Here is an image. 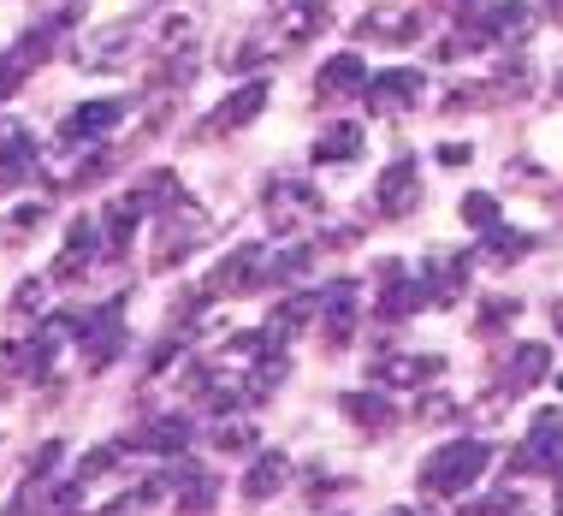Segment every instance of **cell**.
<instances>
[{"label": "cell", "instance_id": "obj_1", "mask_svg": "<svg viewBox=\"0 0 563 516\" xmlns=\"http://www.w3.org/2000/svg\"><path fill=\"white\" fill-rule=\"evenodd\" d=\"M493 451L481 446V439H451V446H439L428 463H421V493H439V498H463L468 487L481 481V469Z\"/></svg>", "mask_w": 563, "mask_h": 516}, {"label": "cell", "instance_id": "obj_2", "mask_svg": "<svg viewBox=\"0 0 563 516\" xmlns=\"http://www.w3.org/2000/svg\"><path fill=\"white\" fill-rule=\"evenodd\" d=\"M208 238V215L196 202H173L166 208V226H161V244H155V255H148V267L155 273H173L185 255L196 250Z\"/></svg>", "mask_w": 563, "mask_h": 516}, {"label": "cell", "instance_id": "obj_3", "mask_svg": "<svg viewBox=\"0 0 563 516\" xmlns=\"http://www.w3.org/2000/svg\"><path fill=\"white\" fill-rule=\"evenodd\" d=\"M314 215H321V190H314V185H302V178H279V185H267L273 232H302Z\"/></svg>", "mask_w": 563, "mask_h": 516}, {"label": "cell", "instance_id": "obj_4", "mask_svg": "<svg viewBox=\"0 0 563 516\" xmlns=\"http://www.w3.org/2000/svg\"><path fill=\"white\" fill-rule=\"evenodd\" d=\"M101 166V136H89V143H59L48 149V155H36V173L48 178V185H71V178H84V173H96Z\"/></svg>", "mask_w": 563, "mask_h": 516}, {"label": "cell", "instance_id": "obj_5", "mask_svg": "<svg viewBox=\"0 0 563 516\" xmlns=\"http://www.w3.org/2000/svg\"><path fill=\"white\" fill-rule=\"evenodd\" d=\"M108 250V238H101V220H71V232H66V250H59V262L48 279L54 285H66V279H78V273L96 267V255Z\"/></svg>", "mask_w": 563, "mask_h": 516}, {"label": "cell", "instance_id": "obj_6", "mask_svg": "<svg viewBox=\"0 0 563 516\" xmlns=\"http://www.w3.org/2000/svg\"><path fill=\"white\" fill-rule=\"evenodd\" d=\"M262 273H267V250L262 244H238L232 255H225V262L208 273V292H255V285H262Z\"/></svg>", "mask_w": 563, "mask_h": 516}, {"label": "cell", "instance_id": "obj_7", "mask_svg": "<svg viewBox=\"0 0 563 516\" xmlns=\"http://www.w3.org/2000/svg\"><path fill=\"white\" fill-rule=\"evenodd\" d=\"M558 463H563V416L540 409L528 439L516 446V469H558Z\"/></svg>", "mask_w": 563, "mask_h": 516}, {"label": "cell", "instance_id": "obj_8", "mask_svg": "<svg viewBox=\"0 0 563 516\" xmlns=\"http://www.w3.org/2000/svg\"><path fill=\"white\" fill-rule=\"evenodd\" d=\"M421 89H428V78H421L416 66H398V72H374L362 96H368L374 113H398V108H409V101L421 96Z\"/></svg>", "mask_w": 563, "mask_h": 516}, {"label": "cell", "instance_id": "obj_9", "mask_svg": "<svg viewBox=\"0 0 563 516\" xmlns=\"http://www.w3.org/2000/svg\"><path fill=\"white\" fill-rule=\"evenodd\" d=\"M416 30H421V12L404 7V0H386V7H368V12H362L356 36H368V42H409Z\"/></svg>", "mask_w": 563, "mask_h": 516}, {"label": "cell", "instance_id": "obj_10", "mask_svg": "<svg viewBox=\"0 0 563 516\" xmlns=\"http://www.w3.org/2000/svg\"><path fill=\"white\" fill-rule=\"evenodd\" d=\"M379 215H409V208L421 202V166L416 161H391L386 173H379Z\"/></svg>", "mask_w": 563, "mask_h": 516}, {"label": "cell", "instance_id": "obj_11", "mask_svg": "<svg viewBox=\"0 0 563 516\" xmlns=\"http://www.w3.org/2000/svg\"><path fill=\"white\" fill-rule=\"evenodd\" d=\"M321 332L332 344H350V332H356V285L350 279H332L321 292Z\"/></svg>", "mask_w": 563, "mask_h": 516}, {"label": "cell", "instance_id": "obj_12", "mask_svg": "<svg viewBox=\"0 0 563 516\" xmlns=\"http://www.w3.org/2000/svg\"><path fill=\"white\" fill-rule=\"evenodd\" d=\"M119 119H125V108H119V101H84V108L66 113L59 136H66V143H89V136H108Z\"/></svg>", "mask_w": 563, "mask_h": 516}, {"label": "cell", "instance_id": "obj_13", "mask_svg": "<svg viewBox=\"0 0 563 516\" xmlns=\"http://www.w3.org/2000/svg\"><path fill=\"white\" fill-rule=\"evenodd\" d=\"M314 89L321 96H356V89H368V59L362 54H332L321 72H314Z\"/></svg>", "mask_w": 563, "mask_h": 516}, {"label": "cell", "instance_id": "obj_14", "mask_svg": "<svg viewBox=\"0 0 563 516\" xmlns=\"http://www.w3.org/2000/svg\"><path fill=\"white\" fill-rule=\"evenodd\" d=\"M486 36L498 42V48H516V42L534 36V7H522V0H505V7L486 12Z\"/></svg>", "mask_w": 563, "mask_h": 516}, {"label": "cell", "instance_id": "obj_15", "mask_svg": "<svg viewBox=\"0 0 563 516\" xmlns=\"http://www.w3.org/2000/svg\"><path fill=\"white\" fill-rule=\"evenodd\" d=\"M267 108V84H243L232 101H220L214 119H208V131H238V125H250L255 113Z\"/></svg>", "mask_w": 563, "mask_h": 516}, {"label": "cell", "instance_id": "obj_16", "mask_svg": "<svg viewBox=\"0 0 563 516\" xmlns=\"http://www.w3.org/2000/svg\"><path fill=\"white\" fill-rule=\"evenodd\" d=\"M321 24H327L321 0H279V42H309L321 36Z\"/></svg>", "mask_w": 563, "mask_h": 516}, {"label": "cell", "instance_id": "obj_17", "mask_svg": "<svg viewBox=\"0 0 563 516\" xmlns=\"http://www.w3.org/2000/svg\"><path fill=\"white\" fill-rule=\"evenodd\" d=\"M344 416L356 421L362 433H391V428H398V409L379 398V392H350V398H344Z\"/></svg>", "mask_w": 563, "mask_h": 516}, {"label": "cell", "instance_id": "obj_18", "mask_svg": "<svg viewBox=\"0 0 563 516\" xmlns=\"http://www.w3.org/2000/svg\"><path fill=\"white\" fill-rule=\"evenodd\" d=\"M125 446H136V451H166V458H173V451L190 446V421H185V416H161V421H148L143 433H131Z\"/></svg>", "mask_w": 563, "mask_h": 516}, {"label": "cell", "instance_id": "obj_19", "mask_svg": "<svg viewBox=\"0 0 563 516\" xmlns=\"http://www.w3.org/2000/svg\"><path fill=\"white\" fill-rule=\"evenodd\" d=\"M285 475H291V458H279V451L255 458L250 475H243V498H250V505H262V498H273V493L285 487Z\"/></svg>", "mask_w": 563, "mask_h": 516}, {"label": "cell", "instance_id": "obj_20", "mask_svg": "<svg viewBox=\"0 0 563 516\" xmlns=\"http://www.w3.org/2000/svg\"><path fill=\"white\" fill-rule=\"evenodd\" d=\"M433 374H445V362H439V356H386V362H379V381H386V386H428L433 381Z\"/></svg>", "mask_w": 563, "mask_h": 516}, {"label": "cell", "instance_id": "obj_21", "mask_svg": "<svg viewBox=\"0 0 563 516\" xmlns=\"http://www.w3.org/2000/svg\"><path fill=\"white\" fill-rule=\"evenodd\" d=\"M54 332H42V339H12L7 344V362L24 374V381H36V374H48V362H54Z\"/></svg>", "mask_w": 563, "mask_h": 516}, {"label": "cell", "instance_id": "obj_22", "mask_svg": "<svg viewBox=\"0 0 563 516\" xmlns=\"http://www.w3.org/2000/svg\"><path fill=\"white\" fill-rule=\"evenodd\" d=\"M136 220H143V202H136V196H113V202L101 208V238H108V250H125Z\"/></svg>", "mask_w": 563, "mask_h": 516}, {"label": "cell", "instance_id": "obj_23", "mask_svg": "<svg viewBox=\"0 0 563 516\" xmlns=\"http://www.w3.org/2000/svg\"><path fill=\"white\" fill-rule=\"evenodd\" d=\"M302 321H321V292H302V297H285L279 309L267 315V332L279 339V332H297Z\"/></svg>", "mask_w": 563, "mask_h": 516}, {"label": "cell", "instance_id": "obj_24", "mask_svg": "<svg viewBox=\"0 0 563 516\" xmlns=\"http://www.w3.org/2000/svg\"><path fill=\"white\" fill-rule=\"evenodd\" d=\"M545 369H552V351L545 344H516V356H510V392H522V386H540L545 381Z\"/></svg>", "mask_w": 563, "mask_h": 516}, {"label": "cell", "instance_id": "obj_25", "mask_svg": "<svg viewBox=\"0 0 563 516\" xmlns=\"http://www.w3.org/2000/svg\"><path fill=\"white\" fill-rule=\"evenodd\" d=\"M42 54H48V48H42V36H24V42H19V48H12L7 59H0V96H12V89H19V84H24V72H30V66H36V59H42Z\"/></svg>", "mask_w": 563, "mask_h": 516}, {"label": "cell", "instance_id": "obj_26", "mask_svg": "<svg viewBox=\"0 0 563 516\" xmlns=\"http://www.w3.org/2000/svg\"><path fill=\"white\" fill-rule=\"evenodd\" d=\"M362 155V125H332L314 136V161H356Z\"/></svg>", "mask_w": 563, "mask_h": 516}, {"label": "cell", "instance_id": "obj_27", "mask_svg": "<svg viewBox=\"0 0 563 516\" xmlns=\"http://www.w3.org/2000/svg\"><path fill=\"white\" fill-rule=\"evenodd\" d=\"M119 351V309H101L96 327H89V369H108V356Z\"/></svg>", "mask_w": 563, "mask_h": 516}, {"label": "cell", "instance_id": "obj_28", "mask_svg": "<svg viewBox=\"0 0 563 516\" xmlns=\"http://www.w3.org/2000/svg\"><path fill=\"white\" fill-rule=\"evenodd\" d=\"M421 303H428V292H421V285H416V279H398V285H391V292H386V297H379V303H374V309H379V315H386V321H398V315H409V309H421Z\"/></svg>", "mask_w": 563, "mask_h": 516}, {"label": "cell", "instance_id": "obj_29", "mask_svg": "<svg viewBox=\"0 0 563 516\" xmlns=\"http://www.w3.org/2000/svg\"><path fill=\"white\" fill-rule=\"evenodd\" d=\"M143 208H173V196H178V173H148L143 178V190H131Z\"/></svg>", "mask_w": 563, "mask_h": 516}, {"label": "cell", "instance_id": "obj_30", "mask_svg": "<svg viewBox=\"0 0 563 516\" xmlns=\"http://www.w3.org/2000/svg\"><path fill=\"white\" fill-rule=\"evenodd\" d=\"M456 279H463V262L456 255H433V303H451Z\"/></svg>", "mask_w": 563, "mask_h": 516}, {"label": "cell", "instance_id": "obj_31", "mask_svg": "<svg viewBox=\"0 0 563 516\" xmlns=\"http://www.w3.org/2000/svg\"><path fill=\"white\" fill-rule=\"evenodd\" d=\"M463 220L475 226V232H493V226H498V202H493V196H486V190L463 196Z\"/></svg>", "mask_w": 563, "mask_h": 516}, {"label": "cell", "instance_id": "obj_32", "mask_svg": "<svg viewBox=\"0 0 563 516\" xmlns=\"http://www.w3.org/2000/svg\"><path fill=\"white\" fill-rule=\"evenodd\" d=\"M48 285H54V279H24L19 292H12V315H30V309H42V303H48Z\"/></svg>", "mask_w": 563, "mask_h": 516}, {"label": "cell", "instance_id": "obj_33", "mask_svg": "<svg viewBox=\"0 0 563 516\" xmlns=\"http://www.w3.org/2000/svg\"><path fill=\"white\" fill-rule=\"evenodd\" d=\"M214 446H220V451H250V446H255V428L225 421V428H214Z\"/></svg>", "mask_w": 563, "mask_h": 516}, {"label": "cell", "instance_id": "obj_34", "mask_svg": "<svg viewBox=\"0 0 563 516\" xmlns=\"http://www.w3.org/2000/svg\"><path fill=\"white\" fill-rule=\"evenodd\" d=\"M516 510V493H493V498H475V505H463V516H510Z\"/></svg>", "mask_w": 563, "mask_h": 516}, {"label": "cell", "instance_id": "obj_35", "mask_svg": "<svg viewBox=\"0 0 563 516\" xmlns=\"http://www.w3.org/2000/svg\"><path fill=\"white\" fill-rule=\"evenodd\" d=\"M522 250H528V238H516V232H493V244H486L493 262H510V255H522Z\"/></svg>", "mask_w": 563, "mask_h": 516}, {"label": "cell", "instance_id": "obj_36", "mask_svg": "<svg viewBox=\"0 0 563 516\" xmlns=\"http://www.w3.org/2000/svg\"><path fill=\"white\" fill-rule=\"evenodd\" d=\"M190 19H185V12H166V19H161V42H190Z\"/></svg>", "mask_w": 563, "mask_h": 516}, {"label": "cell", "instance_id": "obj_37", "mask_svg": "<svg viewBox=\"0 0 563 516\" xmlns=\"http://www.w3.org/2000/svg\"><path fill=\"white\" fill-rule=\"evenodd\" d=\"M416 416H421V421H451V416H456V404H451V398H421V404H416Z\"/></svg>", "mask_w": 563, "mask_h": 516}, {"label": "cell", "instance_id": "obj_38", "mask_svg": "<svg viewBox=\"0 0 563 516\" xmlns=\"http://www.w3.org/2000/svg\"><path fill=\"white\" fill-rule=\"evenodd\" d=\"M54 463H59V446H54V439H48V446H42L36 458H30V481H42V475H48Z\"/></svg>", "mask_w": 563, "mask_h": 516}, {"label": "cell", "instance_id": "obj_39", "mask_svg": "<svg viewBox=\"0 0 563 516\" xmlns=\"http://www.w3.org/2000/svg\"><path fill=\"white\" fill-rule=\"evenodd\" d=\"M468 155H475V149H468V143H445V149H439V161H445V166H463Z\"/></svg>", "mask_w": 563, "mask_h": 516}, {"label": "cell", "instance_id": "obj_40", "mask_svg": "<svg viewBox=\"0 0 563 516\" xmlns=\"http://www.w3.org/2000/svg\"><path fill=\"white\" fill-rule=\"evenodd\" d=\"M552 327L563 332V303H552Z\"/></svg>", "mask_w": 563, "mask_h": 516}, {"label": "cell", "instance_id": "obj_41", "mask_svg": "<svg viewBox=\"0 0 563 516\" xmlns=\"http://www.w3.org/2000/svg\"><path fill=\"white\" fill-rule=\"evenodd\" d=\"M386 516H421V510H409V505H398V510H386Z\"/></svg>", "mask_w": 563, "mask_h": 516}, {"label": "cell", "instance_id": "obj_42", "mask_svg": "<svg viewBox=\"0 0 563 516\" xmlns=\"http://www.w3.org/2000/svg\"><path fill=\"white\" fill-rule=\"evenodd\" d=\"M558 516H563V510H558Z\"/></svg>", "mask_w": 563, "mask_h": 516}]
</instances>
